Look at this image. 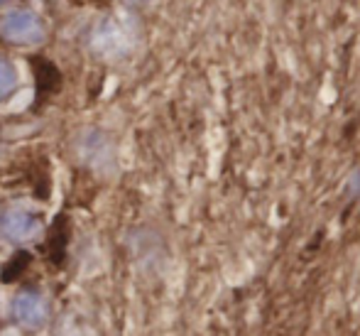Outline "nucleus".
<instances>
[{
    "mask_svg": "<svg viewBox=\"0 0 360 336\" xmlns=\"http://www.w3.org/2000/svg\"><path fill=\"white\" fill-rule=\"evenodd\" d=\"M0 37L13 44H37L44 39V25L30 10H10L0 18Z\"/></svg>",
    "mask_w": 360,
    "mask_h": 336,
    "instance_id": "1",
    "label": "nucleus"
},
{
    "mask_svg": "<svg viewBox=\"0 0 360 336\" xmlns=\"http://www.w3.org/2000/svg\"><path fill=\"white\" fill-rule=\"evenodd\" d=\"M0 228L10 241H27L42 228V216L30 209H10L0 218Z\"/></svg>",
    "mask_w": 360,
    "mask_h": 336,
    "instance_id": "2",
    "label": "nucleus"
},
{
    "mask_svg": "<svg viewBox=\"0 0 360 336\" xmlns=\"http://www.w3.org/2000/svg\"><path fill=\"white\" fill-rule=\"evenodd\" d=\"M13 314L22 327L37 329L47 319V307L37 292H20L13 302Z\"/></svg>",
    "mask_w": 360,
    "mask_h": 336,
    "instance_id": "3",
    "label": "nucleus"
},
{
    "mask_svg": "<svg viewBox=\"0 0 360 336\" xmlns=\"http://www.w3.org/2000/svg\"><path fill=\"white\" fill-rule=\"evenodd\" d=\"M32 71H34V81H37V94L39 99H49L62 89V71L57 64L47 57H32Z\"/></svg>",
    "mask_w": 360,
    "mask_h": 336,
    "instance_id": "4",
    "label": "nucleus"
},
{
    "mask_svg": "<svg viewBox=\"0 0 360 336\" xmlns=\"http://www.w3.org/2000/svg\"><path fill=\"white\" fill-rule=\"evenodd\" d=\"M69 246V218L57 216L47 233V258L52 266H62Z\"/></svg>",
    "mask_w": 360,
    "mask_h": 336,
    "instance_id": "5",
    "label": "nucleus"
},
{
    "mask_svg": "<svg viewBox=\"0 0 360 336\" xmlns=\"http://www.w3.org/2000/svg\"><path fill=\"white\" fill-rule=\"evenodd\" d=\"M120 42H123V30H120V25L105 20L98 27V35H96V47L103 49V52H118Z\"/></svg>",
    "mask_w": 360,
    "mask_h": 336,
    "instance_id": "6",
    "label": "nucleus"
},
{
    "mask_svg": "<svg viewBox=\"0 0 360 336\" xmlns=\"http://www.w3.org/2000/svg\"><path fill=\"white\" fill-rule=\"evenodd\" d=\"M18 81H20V76H18V67L13 64V59L0 54V101L10 99V96L15 94Z\"/></svg>",
    "mask_w": 360,
    "mask_h": 336,
    "instance_id": "7",
    "label": "nucleus"
},
{
    "mask_svg": "<svg viewBox=\"0 0 360 336\" xmlns=\"http://www.w3.org/2000/svg\"><path fill=\"white\" fill-rule=\"evenodd\" d=\"M30 261H32V256H30L27 251H18V253H15V256L3 266V273H0L3 282H13V280H18L20 275L25 273V268L30 266Z\"/></svg>",
    "mask_w": 360,
    "mask_h": 336,
    "instance_id": "8",
    "label": "nucleus"
},
{
    "mask_svg": "<svg viewBox=\"0 0 360 336\" xmlns=\"http://www.w3.org/2000/svg\"><path fill=\"white\" fill-rule=\"evenodd\" d=\"M128 3H133V5H147V3H152V0H128Z\"/></svg>",
    "mask_w": 360,
    "mask_h": 336,
    "instance_id": "9",
    "label": "nucleus"
}]
</instances>
